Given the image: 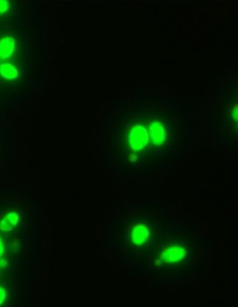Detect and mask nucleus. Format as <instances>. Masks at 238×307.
<instances>
[{"instance_id":"obj_2","label":"nucleus","mask_w":238,"mask_h":307,"mask_svg":"<svg viewBox=\"0 0 238 307\" xmlns=\"http://www.w3.org/2000/svg\"><path fill=\"white\" fill-rule=\"evenodd\" d=\"M15 49V39L12 36H6L0 40V57L8 58L12 55Z\"/></svg>"},{"instance_id":"obj_4","label":"nucleus","mask_w":238,"mask_h":307,"mask_svg":"<svg viewBox=\"0 0 238 307\" xmlns=\"http://www.w3.org/2000/svg\"><path fill=\"white\" fill-rule=\"evenodd\" d=\"M8 9V1L0 0V14L5 13Z\"/></svg>"},{"instance_id":"obj_7","label":"nucleus","mask_w":238,"mask_h":307,"mask_svg":"<svg viewBox=\"0 0 238 307\" xmlns=\"http://www.w3.org/2000/svg\"><path fill=\"white\" fill-rule=\"evenodd\" d=\"M7 266V261L4 257H0V267L6 268Z\"/></svg>"},{"instance_id":"obj_5","label":"nucleus","mask_w":238,"mask_h":307,"mask_svg":"<svg viewBox=\"0 0 238 307\" xmlns=\"http://www.w3.org/2000/svg\"><path fill=\"white\" fill-rule=\"evenodd\" d=\"M6 299H7V292L4 288L0 287V306L4 304Z\"/></svg>"},{"instance_id":"obj_1","label":"nucleus","mask_w":238,"mask_h":307,"mask_svg":"<svg viewBox=\"0 0 238 307\" xmlns=\"http://www.w3.org/2000/svg\"><path fill=\"white\" fill-rule=\"evenodd\" d=\"M20 222V215L16 210H9L0 222V230L10 232L13 230Z\"/></svg>"},{"instance_id":"obj_3","label":"nucleus","mask_w":238,"mask_h":307,"mask_svg":"<svg viewBox=\"0 0 238 307\" xmlns=\"http://www.w3.org/2000/svg\"><path fill=\"white\" fill-rule=\"evenodd\" d=\"M0 75L7 79H16L19 73L18 70L11 63H0Z\"/></svg>"},{"instance_id":"obj_6","label":"nucleus","mask_w":238,"mask_h":307,"mask_svg":"<svg viewBox=\"0 0 238 307\" xmlns=\"http://www.w3.org/2000/svg\"><path fill=\"white\" fill-rule=\"evenodd\" d=\"M4 254H5V245L2 238L0 237V257H4Z\"/></svg>"}]
</instances>
